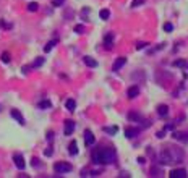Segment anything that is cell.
Masks as SVG:
<instances>
[{
  "mask_svg": "<svg viewBox=\"0 0 188 178\" xmlns=\"http://www.w3.org/2000/svg\"><path fill=\"white\" fill-rule=\"evenodd\" d=\"M37 8H39V5H37L36 2H31L29 5H28V12H37Z\"/></svg>",
  "mask_w": 188,
  "mask_h": 178,
  "instance_id": "22",
  "label": "cell"
},
{
  "mask_svg": "<svg viewBox=\"0 0 188 178\" xmlns=\"http://www.w3.org/2000/svg\"><path fill=\"white\" fill-rule=\"evenodd\" d=\"M138 133H139V130H136V128H127V130H125V136L130 138V139L135 138Z\"/></svg>",
  "mask_w": 188,
  "mask_h": 178,
  "instance_id": "12",
  "label": "cell"
},
{
  "mask_svg": "<svg viewBox=\"0 0 188 178\" xmlns=\"http://www.w3.org/2000/svg\"><path fill=\"white\" fill-rule=\"evenodd\" d=\"M92 162L101 165H109L117 160V152L112 147H97L92 151Z\"/></svg>",
  "mask_w": 188,
  "mask_h": 178,
  "instance_id": "1",
  "label": "cell"
},
{
  "mask_svg": "<svg viewBox=\"0 0 188 178\" xmlns=\"http://www.w3.org/2000/svg\"><path fill=\"white\" fill-rule=\"evenodd\" d=\"M125 63H127V58H125V57H118V58L115 60V63H114V67H112V71H118Z\"/></svg>",
  "mask_w": 188,
  "mask_h": 178,
  "instance_id": "8",
  "label": "cell"
},
{
  "mask_svg": "<svg viewBox=\"0 0 188 178\" xmlns=\"http://www.w3.org/2000/svg\"><path fill=\"white\" fill-rule=\"evenodd\" d=\"M169 176L170 178H186L188 173H186L185 168H177V170H172L170 173H169Z\"/></svg>",
  "mask_w": 188,
  "mask_h": 178,
  "instance_id": "4",
  "label": "cell"
},
{
  "mask_svg": "<svg viewBox=\"0 0 188 178\" xmlns=\"http://www.w3.org/2000/svg\"><path fill=\"white\" fill-rule=\"evenodd\" d=\"M99 16L102 18V20H109V16H110V12H109V10H106V8H104V10H101V12H99Z\"/></svg>",
  "mask_w": 188,
  "mask_h": 178,
  "instance_id": "20",
  "label": "cell"
},
{
  "mask_svg": "<svg viewBox=\"0 0 188 178\" xmlns=\"http://www.w3.org/2000/svg\"><path fill=\"white\" fill-rule=\"evenodd\" d=\"M146 45H148L146 42H138V44H136V49H138V50H141V49H144Z\"/></svg>",
  "mask_w": 188,
  "mask_h": 178,
  "instance_id": "31",
  "label": "cell"
},
{
  "mask_svg": "<svg viewBox=\"0 0 188 178\" xmlns=\"http://www.w3.org/2000/svg\"><path fill=\"white\" fill-rule=\"evenodd\" d=\"M13 162H15V165L20 168V170H23V168L26 167V164H24V159H23V155L21 154H15L13 155Z\"/></svg>",
  "mask_w": 188,
  "mask_h": 178,
  "instance_id": "7",
  "label": "cell"
},
{
  "mask_svg": "<svg viewBox=\"0 0 188 178\" xmlns=\"http://www.w3.org/2000/svg\"><path fill=\"white\" fill-rule=\"evenodd\" d=\"M75 33H78V34H83V33H84V26H83V24H78V26H75Z\"/></svg>",
  "mask_w": 188,
  "mask_h": 178,
  "instance_id": "24",
  "label": "cell"
},
{
  "mask_svg": "<svg viewBox=\"0 0 188 178\" xmlns=\"http://www.w3.org/2000/svg\"><path fill=\"white\" fill-rule=\"evenodd\" d=\"M73 131H75V121L67 120V121H65V126H63V133H65V136H70Z\"/></svg>",
  "mask_w": 188,
  "mask_h": 178,
  "instance_id": "6",
  "label": "cell"
},
{
  "mask_svg": "<svg viewBox=\"0 0 188 178\" xmlns=\"http://www.w3.org/2000/svg\"><path fill=\"white\" fill-rule=\"evenodd\" d=\"M71 165L68 164V162H57L54 165V170L57 172V173H68V172H71Z\"/></svg>",
  "mask_w": 188,
  "mask_h": 178,
  "instance_id": "3",
  "label": "cell"
},
{
  "mask_svg": "<svg viewBox=\"0 0 188 178\" xmlns=\"http://www.w3.org/2000/svg\"><path fill=\"white\" fill-rule=\"evenodd\" d=\"M10 114H12V117H13V118H15L20 125H24V118H23V115H21V112H20V110L13 109V110L10 112Z\"/></svg>",
  "mask_w": 188,
  "mask_h": 178,
  "instance_id": "9",
  "label": "cell"
},
{
  "mask_svg": "<svg viewBox=\"0 0 188 178\" xmlns=\"http://www.w3.org/2000/svg\"><path fill=\"white\" fill-rule=\"evenodd\" d=\"M156 136H157L159 139H162V138H164V131H159V133H157Z\"/></svg>",
  "mask_w": 188,
  "mask_h": 178,
  "instance_id": "35",
  "label": "cell"
},
{
  "mask_svg": "<svg viewBox=\"0 0 188 178\" xmlns=\"http://www.w3.org/2000/svg\"><path fill=\"white\" fill-rule=\"evenodd\" d=\"M139 5H144V0H133L131 2V7H139Z\"/></svg>",
  "mask_w": 188,
  "mask_h": 178,
  "instance_id": "26",
  "label": "cell"
},
{
  "mask_svg": "<svg viewBox=\"0 0 188 178\" xmlns=\"http://www.w3.org/2000/svg\"><path fill=\"white\" fill-rule=\"evenodd\" d=\"M2 62H3V63L10 62V53H8V52H3V53H2Z\"/></svg>",
  "mask_w": 188,
  "mask_h": 178,
  "instance_id": "23",
  "label": "cell"
},
{
  "mask_svg": "<svg viewBox=\"0 0 188 178\" xmlns=\"http://www.w3.org/2000/svg\"><path fill=\"white\" fill-rule=\"evenodd\" d=\"M83 60H84V63H86L88 67H91V68H96V67H97V62L94 60L92 57H88V55H86V57H84Z\"/></svg>",
  "mask_w": 188,
  "mask_h": 178,
  "instance_id": "13",
  "label": "cell"
},
{
  "mask_svg": "<svg viewBox=\"0 0 188 178\" xmlns=\"http://www.w3.org/2000/svg\"><path fill=\"white\" fill-rule=\"evenodd\" d=\"M52 154H54V149H52V147H47L45 151H44V155H45V157H50Z\"/></svg>",
  "mask_w": 188,
  "mask_h": 178,
  "instance_id": "29",
  "label": "cell"
},
{
  "mask_svg": "<svg viewBox=\"0 0 188 178\" xmlns=\"http://www.w3.org/2000/svg\"><path fill=\"white\" fill-rule=\"evenodd\" d=\"M157 112H159V115H161V117H167L169 115V107L165 104H162V105L157 107Z\"/></svg>",
  "mask_w": 188,
  "mask_h": 178,
  "instance_id": "15",
  "label": "cell"
},
{
  "mask_svg": "<svg viewBox=\"0 0 188 178\" xmlns=\"http://www.w3.org/2000/svg\"><path fill=\"white\" fill-rule=\"evenodd\" d=\"M175 139H178V141H182V143H186L188 141V135L186 133H175V135H172Z\"/></svg>",
  "mask_w": 188,
  "mask_h": 178,
  "instance_id": "16",
  "label": "cell"
},
{
  "mask_svg": "<svg viewBox=\"0 0 188 178\" xmlns=\"http://www.w3.org/2000/svg\"><path fill=\"white\" fill-rule=\"evenodd\" d=\"M84 143H86V146H92L94 143H96V138H94V135H92L91 130L84 131Z\"/></svg>",
  "mask_w": 188,
  "mask_h": 178,
  "instance_id": "5",
  "label": "cell"
},
{
  "mask_svg": "<svg viewBox=\"0 0 188 178\" xmlns=\"http://www.w3.org/2000/svg\"><path fill=\"white\" fill-rule=\"evenodd\" d=\"M104 131H107V133H117V126H114V128H104Z\"/></svg>",
  "mask_w": 188,
  "mask_h": 178,
  "instance_id": "32",
  "label": "cell"
},
{
  "mask_svg": "<svg viewBox=\"0 0 188 178\" xmlns=\"http://www.w3.org/2000/svg\"><path fill=\"white\" fill-rule=\"evenodd\" d=\"M185 65H186L185 60H177V62H174V67H185Z\"/></svg>",
  "mask_w": 188,
  "mask_h": 178,
  "instance_id": "28",
  "label": "cell"
},
{
  "mask_svg": "<svg viewBox=\"0 0 188 178\" xmlns=\"http://www.w3.org/2000/svg\"><path fill=\"white\" fill-rule=\"evenodd\" d=\"M0 110H2V107H0Z\"/></svg>",
  "mask_w": 188,
  "mask_h": 178,
  "instance_id": "36",
  "label": "cell"
},
{
  "mask_svg": "<svg viewBox=\"0 0 188 178\" xmlns=\"http://www.w3.org/2000/svg\"><path fill=\"white\" fill-rule=\"evenodd\" d=\"M42 63H44V58H42V57H39V58H37V60L33 63V67H34V68H37V67H41Z\"/></svg>",
  "mask_w": 188,
  "mask_h": 178,
  "instance_id": "25",
  "label": "cell"
},
{
  "mask_svg": "<svg viewBox=\"0 0 188 178\" xmlns=\"http://www.w3.org/2000/svg\"><path fill=\"white\" fill-rule=\"evenodd\" d=\"M63 2L65 0H52V5L54 7H60V5H63Z\"/></svg>",
  "mask_w": 188,
  "mask_h": 178,
  "instance_id": "30",
  "label": "cell"
},
{
  "mask_svg": "<svg viewBox=\"0 0 188 178\" xmlns=\"http://www.w3.org/2000/svg\"><path fill=\"white\" fill-rule=\"evenodd\" d=\"M112 41H114V34H107L104 37V45L106 49H112Z\"/></svg>",
  "mask_w": 188,
  "mask_h": 178,
  "instance_id": "14",
  "label": "cell"
},
{
  "mask_svg": "<svg viewBox=\"0 0 188 178\" xmlns=\"http://www.w3.org/2000/svg\"><path fill=\"white\" fill-rule=\"evenodd\" d=\"M33 167H36V168H37V167H41L39 159H37V157H34V159H33Z\"/></svg>",
  "mask_w": 188,
  "mask_h": 178,
  "instance_id": "33",
  "label": "cell"
},
{
  "mask_svg": "<svg viewBox=\"0 0 188 178\" xmlns=\"http://www.w3.org/2000/svg\"><path fill=\"white\" fill-rule=\"evenodd\" d=\"M128 118L131 121H139V123H144V118L141 117L139 114H135V112H131V114H128Z\"/></svg>",
  "mask_w": 188,
  "mask_h": 178,
  "instance_id": "11",
  "label": "cell"
},
{
  "mask_svg": "<svg viewBox=\"0 0 188 178\" xmlns=\"http://www.w3.org/2000/svg\"><path fill=\"white\" fill-rule=\"evenodd\" d=\"M52 139H54V133L49 131V133H47V141H52Z\"/></svg>",
  "mask_w": 188,
  "mask_h": 178,
  "instance_id": "34",
  "label": "cell"
},
{
  "mask_svg": "<svg viewBox=\"0 0 188 178\" xmlns=\"http://www.w3.org/2000/svg\"><path fill=\"white\" fill-rule=\"evenodd\" d=\"M55 44H57V39H54V41H50V42H47V45L44 47V52H50Z\"/></svg>",
  "mask_w": 188,
  "mask_h": 178,
  "instance_id": "19",
  "label": "cell"
},
{
  "mask_svg": "<svg viewBox=\"0 0 188 178\" xmlns=\"http://www.w3.org/2000/svg\"><path fill=\"white\" fill-rule=\"evenodd\" d=\"M68 151H70L71 155H76V154H78V144H76V141H71V143H70Z\"/></svg>",
  "mask_w": 188,
  "mask_h": 178,
  "instance_id": "17",
  "label": "cell"
},
{
  "mask_svg": "<svg viewBox=\"0 0 188 178\" xmlns=\"http://www.w3.org/2000/svg\"><path fill=\"white\" fill-rule=\"evenodd\" d=\"M172 29H174V26H172L170 23H165V24H164V31H165V33H170Z\"/></svg>",
  "mask_w": 188,
  "mask_h": 178,
  "instance_id": "27",
  "label": "cell"
},
{
  "mask_svg": "<svg viewBox=\"0 0 188 178\" xmlns=\"http://www.w3.org/2000/svg\"><path fill=\"white\" fill-rule=\"evenodd\" d=\"M49 107H52L50 100H41L39 102V109H49Z\"/></svg>",
  "mask_w": 188,
  "mask_h": 178,
  "instance_id": "21",
  "label": "cell"
},
{
  "mask_svg": "<svg viewBox=\"0 0 188 178\" xmlns=\"http://www.w3.org/2000/svg\"><path fill=\"white\" fill-rule=\"evenodd\" d=\"M138 94H139V88H138V86H131V88L127 91V96H128L130 99L138 97Z\"/></svg>",
  "mask_w": 188,
  "mask_h": 178,
  "instance_id": "10",
  "label": "cell"
},
{
  "mask_svg": "<svg viewBox=\"0 0 188 178\" xmlns=\"http://www.w3.org/2000/svg\"><path fill=\"white\" fill-rule=\"evenodd\" d=\"M65 107H67V110H70V112H73L75 109H76V102H75L73 99H68L67 102H65Z\"/></svg>",
  "mask_w": 188,
  "mask_h": 178,
  "instance_id": "18",
  "label": "cell"
},
{
  "mask_svg": "<svg viewBox=\"0 0 188 178\" xmlns=\"http://www.w3.org/2000/svg\"><path fill=\"white\" fill-rule=\"evenodd\" d=\"M183 160V151L178 147H164L159 152V162L164 165L170 164H180Z\"/></svg>",
  "mask_w": 188,
  "mask_h": 178,
  "instance_id": "2",
  "label": "cell"
}]
</instances>
